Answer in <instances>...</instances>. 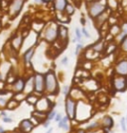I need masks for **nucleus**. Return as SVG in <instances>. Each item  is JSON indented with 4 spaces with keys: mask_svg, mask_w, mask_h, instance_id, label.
I'll return each instance as SVG.
<instances>
[{
    "mask_svg": "<svg viewBox=\"0 0 127 133\" xmlns=\"http://www.w3.org/2000/svg\"><path fill=\"white\" fill-rule=\"evenodd\" d=\"M1 79H2V75H1V73H0V82H1Z\"/></svg>",
    "mask_w": 127,
    "mask_h": 133,
    "instance_id": "nucleus-49",
    "label": "nucleus"
},
{
    "mask_svg": "<svg viewBox=\"0 0 127 133\" xmlns=\"http://www.w3.org/2000/svg\"><path fill=\"white\" fill-rule=\"evenodd\" d=\"M120 123H121V127H122V129H123V131L126 132V130H127L126 129V125H127V124H126V119L125 118H122Z\"/></svg>",
    "mask_w": 127,
    "mask_h": 133,
    "instance_id": "nucleus-26",
    "label": "nucleus"
},
{
    "mask_svg": "<svg viewBox=\"0 0 127 133\" xmlns=\"http://www.w3.org/2000/svg\"><path fill=\"white\" fill-rule=\"evenodd\" d=\"M74 12H75V6L71 3H67V5L66 9H65V13L67 16H70L71 14H74Z\"/></svg>",
    "mask_w": 127,
    "mask_h": 133,
    "instance_id": "nucleus-20",
    "label": "nucleus"
},
{
    "mask_svg": "<svg viewBox=\"0 0 127 133\" xmlns=\"http://www.w3.org/2000/svg\"><path fill=\"white\" fill-rule=\"evenodd\" d=\"M107 18H108V12H107V10H105L103 13H101L100 15H98L97 17L94 19L95 20V24L98 27H100L102 24L106 21L107 20Z\"/></svg>",
    "mask_w": 127,
    "mask_h": 133,
    "instance_id": "nucleus-15",
    "label": "nucleus"
},
{
    "mask_svg": "<svg viewBox=\"0 0 127 133\" xmlns=\"http://www.w3.org/2000/svg\"><path fill=\"white\" fill-rule=\"evenodd\" d=\"M80 22H82V25H84V24H86V20H84V18H82V19H80Z\"/></svg>",
    "mask_w": 127,
    "mask_h": 133,
    "instance_id": "nucleus-41",
    "label": "nucleus"
},
{
    "mask_svg": "<svg viewBox=\"0 0 127 133\" xmlns=\"http://www.w3.org/2000/svg\"><path fill=\"white\" fill-rule=\"evenodd\" d=\"M24 3L25 0H12L9 4V8H8L9 9V15L11 17H15L20 13Z\"/></svg>",
    "mask_w": 127,
    "mask_h": 133,
    "instance_id": "nucleus-4",
    "label": "nucleus"
},
{
    "mask_svg": "<svg viewBox=\"0 0 127 133\" xmlns=\"http://www.w3.org/2000/svg\"><path fill=\"white\" fill-rule=\"evenodd\" d=\"M18 101L16 100V99H12V100H10L9 102H8V105H7V108L8 109H14V108H16L17 106H18Z\"/></svg>",
    "mask_w": 127,
    "mask_h": 133,
    "instance_id": "nucleus-23",
    "label": "nucleus"
},
{
    "mask_svg": "<svg viewBox=\"0 0 127 133\" xmlns=\"http://www.w3.org/2000/svg\"><path fill=\"white\" fill-rule=\"evenodd\" d=\"M33 126L34 125L32 124V122L30 121V120H27V119L22 120V122L20 123V129L22 130V132H24V133L30 132L32 130Z\"/></svg>",
    "mask_w": 127,
    "mask_h": 133,
    "instance_id": "nucleus-14",
    "label": "nucleus"
},
{
    "mask_svg": "<svg viewBox=\"0 0 127 133\" xmlns=\"http://www.w3.org/2000/svg\"><path fill=\"white\" fill-rule=\"evenodd\" d=\"M61 119H62V116H61V114L57 113V114H56V116H55V120H56L57 122H59V121H60Z\"/></svg>",
    "mask_w": 127,
    "mask_h": 133,
    "instance_id": "nucleus-34",
    "label": "nucleus"
},
{
    "mask_svg": "<svg viewBox=\"0 0 127 133\" xmlns=\"http://www.w3.org/2000/svg\"><path fill=\"white\" fill-rule=\"evenodd\" d=\"M115 71L118 75L120 76H126L127 75V60H121L120 62H118Z\"/></svg>",
    "mask_w": 127,
    "mask_h": 133,
    "instance_id": "nucleus-9",
    "label": "nucleus"
},
{
    "mask_svg": "<svg viewBox=\"0 0 127 133\" xmlns=\"http://www.w3.org/2000/svg\"><path fill=\"white\" fill-rule=\"evenodd\" d=\"M102 124H103V125H104L105 127H107V128H110V127L112 126V124H113V121H112L111 117H109V116H105V117L103 118Z\"/></svg>",
    "mask_w": 127,
    "mask_h": 133,
    "instance_id": "nucleus-21",
    "label": "nucleus"
},
{
    "mask_svg": "<svg viewBox=\"0 0 127 133\" xmlns=\"http://www.w3.org/2000/svg\"><path fill=\"white\" fill-rule=\"evenodd\" d=\"M123 31L127 33V24H126V25H125V27H124V29H123Z\"/></svg>",
    "mask_w": 127,
    "mask_h": 133,
    "instance_id": "nucleus-44",
    "label": "nucleus"
},
{
    "mask_svg": "<svg viewBox=\"0 0 127 133\" xmlns=\"http://www.w3.org/2000/svg\"><path fill=\"white\" fill-rule=\"evenodd\" d=\"M45 90L50 94H55L58 91V81L54 71H48L45 74Z\"/></svg>",
    "mask_w": 127,
    "mask_h": 133,
    "instance_id": "nucleus-2",
    "label": "nucleus"
},
{
    "mask_svg": "<svg viewBox=\"0 0 127 133\" xmlns=\"http://www.w3.org/2000/svg\"><path fill=\"white\" fill-rule=\"evenodd\" d=\"M113 86L117 91H123L127 87V79L124 76L114 78L113 79Z\"/></svg>",
    "mask_w": 127,
    "mask_h": 133,
    "instance_id": "nucleus-7",
    "label": "nucleus"
},
{
    "mask_svg": "<svg viewBox=\"0 0 127 133\" xmlns=\"http://www.w3.org/2000/svg\"><path fill=\"white\" fill-rule=\"evenodd\" d=\"M62 128H64L65 130H69V125H67V123H66V124H64L63 125V127Z\"/></svg>",
    "mask_w": 127,
    "mask_h": 133,
    "instance_id": "nucleus-38",
    "label": "nucleus"
},
{
    "mask_svg": "<svg viewBox=\"0 0 127 133\" xmlns=\"http://www.w3.org/2000/svg\"><path fill=\"white\" fill-rule=\"evenodd\" d=\"M121 48H122V50L123 51L127 52V36L121 41Z\"/></svg>",
    "mask_w": 127,
    "mask_h": 133,
    "instance_id": "nucleus-25",
    "label": "nucleus"
},
{
    "mask_svg": "<svg viewBox=\"0 0 127 133\" xmlns=\"http://www.w3.org/2000/svg\"><path fill=\"white\" fill-rule=\"evenodd\" d=\"M53 3H54V8L56 9L57 12L64 13L69 2H67V0H53Z\"/></svg>",
    "mask_w": 127,
    "mask_h": 133,
    "instance_id": "nucleus-10",
    "label": "nucleus"
},
{
    "mask_svg": "<svg viewBox=\"0 0 127 133\" xmlns=\"http://www.w3.org/2000/svg\"><path fill=\"white\" fill-rule=\"evenodd\" d=\"M34 90L38 93H43L45 91V75L36 73L34 76Z\"/></svg>",
    "mask_w": 127,
    "mask_h": 133,
    "instance_id": "nucleus-5",
    "label": "nucleus"
},
{
    "mask_svg": "<svg viewBox=\"0 0 127 133\" xmlns=\"http://www.w3.org/2000/svg\"><path fill=\"white\" fill-rule=\"evenodd\" d=\"M0 29H1V21H0Z\"/></svg>",
    "mask_w": 127,
    "mask_h": 133,
    "instance_id": "nucleus-51",
    "label": "nucleus"
},
{
    "mask_svg": "<svg viewBox=\"0 0 127 133\" xmlns=\"http://www.w3.org/2000/svg\"><path fill=\"white\" fill-rule=\"evenodd\" d=\"M32 90H34V77H30L29 80L25 82V87L24 90L26 93H30Z\"/></svg>",
    "mask_w": 127,
    "mask_h": 133,
    "instance_id": "nucleus-17",
    "label": "nucleus"
},
{
    "mask_svg": "<svg viewBox=\"0 0 127 133\" xmlns=\"http://www.w3.org/2000/svg\"><path fill=\"white\" fill-rule=\"evenodd\" d=\"M52 131H53V129H52V128H51V129H50L48 132H46V133H52Z\"/></svg>",
    "mask_w": 127,
    "mask_h": 133,
    "instance_id": "nucleus-47",
    "label": "nucleus"
},
{
    "mask_svg": "<svg viewBox=\"0 0 127 133\" xmlns=\"http://www.w3.org/2000/svg\"><path fill=\"white\" fill-rule=\"evenodd\" d=\"M107 9V0H91L87 3L88 14L91 18L95 19L97 16Z\"/></svg>",
    "mask_w": 127,
    "mask_h": 133,
    "instance_id": "nucleus-1",
    "label": "nucleus"
},
{
    "mask_svg": "<svg viewBox=\"0 0 127 133\" xmlns=\"http://www.w3.org/2000/svg\"><path fill=\"white\" fill-rule=\"evenodd\" d=\"M0 133H5V130L3 129V127L0 126Z\"/></svg>",
    "mask_w": 127,
    "mask_h": 133,
    "instance_id": "nucleus-42",
    "label": "nucleus"
},
{
    "mask_svg": "<svg viewBox=\"0 0 127 133\" xmlns=\"http://www.w3.org/2000/svg\"><path fill=\"white\" fill-rule=\"evenodd\" d=\"M36 107H37V109L39 110V111H42V112H45V111H48L50 109V107H51V103L49 101V99L47 98H41L38 100V102L36 103Z\"/></svg>",
    "mask_w": 127,
    "mask_h": 133,
    "instance_id": "nucleus-8",
    "label": "nucleus"
},
{
    "mask_svg": "<svg viewBox=\"0 0 127 133\" xmlns=\"http://www.w3.org/2000/svg\"><path fill=\"white\" fill-rule=\"evenodd\" d=\"M34 55V48L33 47H30L29 49H27L26 51L24 52L23 54V60L26 64H29L32 60V57Z\"/></svg>",
    "mask_w": 127,
    "mask_h": 133,
    "instance_id": "nucleus-16",
    "label": "nucleus"
},
{
    "mask_svg": "<svg viewBox=\"0 0 127 133\" xmlns=\"http://www.w3.org/2000/svg\"><path fill=\"white\" fill-rule=\"evenodd\" d=\"M25 82H26V81H24L23 79H21V78L15 80L14 83H13V90L15 91L16 93L23 92L24 87H25Z\"/></svg>",
    "mask_w": 127,
    "mask_h": 133,
    "instance_id": "nucleus-13",
    "label": "nucleus"
},
{
    "mask_svg": "<svg viewBox=\"0 0 127 133\" xmlns=\"http://www.w3.org/2000/svg\"><path fill=\"white\" fill-rule=\"evenodd\" d=\"M97 125H98V124H97L96 122H94V123H92V124H90V126H88L87 128H88V129H91V128H94V127H96Z\"/></svg>",
    "mask_w": 127,
    "mask_h": 133,
    "instance_id": "nucleus-37",
    "label": "nucleus"
},
{
    "mask_svg": "<svg viewBox=\"0 0 127 133\" xmlns=\"http://www.w3.org/2000/svg\"><path fill=\"white\" fill-rule=\"evenodd\" d=\"M12 133H19V132H18V131H13Z\"/></svg>",
    "mask_w": 127,
    "mask_h": 133,
    "instance_id": "nucleus-50",
    "label": "nucleus"
},
{
    "mask_svg": "<svg viewBox=\"0 0 127 133\" xmlns=\"http://www.w3.org/2000/svg\"><path fill=\"white\" fill-rule=\"evenodd\" d=\"M126 124H127V118H126Z\"/></svg>",
    "mask_w": 127,
    "mask_h": 133,
    "instance_id": "nucleus-53",
    "label": "nucleus"
},
{
    "mask_svg": "<svg viewBox=\"0 0 127 133\" xmlns=\"http://www.w3.org/2000/svg\"><path fill=\"white\" fill-rule=\"evenodd\" d=\"M56 114H57L56 111H51L50 113H48V120H52L53 118H55Z\"/></svg>",
    "mask_w": 127,
    "mask_h": 133,
    "instance_id": "nucleus-28",
    "label": "nucleus"
},
{
    "mask_svg": "<svg viewBox=\"0 0 127 133\" xmlns=\"http://www.w3.org/2000/svg\"><path fill=\"white\" fill-rule=\"evenodd\" d=\"M69 90H70L69 86H64V89H63V93H64V95H65V96H67V95L69 94Z\"/></svg>",
    "mask_w": 127,
    "mask_h": 133,
    "instance_id": "nucleus-31",
    "label": "nucleus"
},
{
    "mask_svg": "<svg viewBox=\"0 0 127 133\" xmlns=\"http://www.w3.org/2000/svg\"><path fill=\"white\" fill-rule=\"evenodd\" d=\"M80 49H82V44H80V43H78V44H77V47H75V55H78V52L80 51Z\"/></svg>",
    "mask_w": 127,
    "mask_h": 133,
    "instance_id": "nucleus-30",
    "label": "nucleus"
},
{
    "mask_svg": "<svg viewBox=\"0 0 127 133\" xmlns=\"http://www.w3.org/2000/svg\"><path fill=\"white\" fill-rule=\"evenodd\" d=\"M23 97H24V94H23L22 92H19V93H16L14 99H16V100L19 102V101L21 100V99H23Z\"/></svg>",
    "mask_w": 127,
    "mask_h": 133,
    "instance_id": "nucleus-27",
    "label": "nucleus"
},
{
    "mask_svg": "<svg viewBox=\"0 0 127 133\" xmlns=\"http://www.w3.org/2000/svg\"><path fill=\"white\" fill-rule=\"evenodd\" d=\"M58 39L63 42L65 41L67 42V28L65 26H59V30H58Z\"/></svg>",
    "mask_w": 127,
    "mask_h": 133,
    "instance_id": "nucleus-12",
    "label": "nucleus"
},
{
    "mask_svg": "<svg viewBox=\"0 0 127 133\" xmlns=\"http://www.w3.org/2000/svg\"><path fill=\"white\" fill-rule=\"evenodd\" d=\"M49 126H50V121H46V122L44 123V127L47 128V127H49Z\"/></svg>",
    "mask_w": 127,
    "mask_h": 133,
    "instance_id": "nucleus-39",
    "label": "nucleus"
},
{
    "mask_svg": "<svg viewBox=\"0 0 127 133\" xmlns=\"http://www.w3.org/2000/svg\"><path fill=\"white\" fill-rule=\"evenodd\" d=\"M3 121H4V122H7V123H11V122H12V118L5 116V117L3 118Z\"/></svg>",
    "mask_w": 127,
    "mask_h": 133,
    "instance_id": "nucleus-33",
    "label": "nucleus"
},
{
    "mask_svg": "<svg viewBox=\"0 0 127 133\" xmlns=\"http://www.w3.org/2000/svg\"><path fill=\"white\" fill-rule=\"evenodd\" d=\"M36 3H42V0H34Z\"/></svg>",
    "mask_w": 127,
    "mask_h": 133,
    "instance_id": "nucleus-45",
    "label": "nucleus"
},
{
    "mask_svg": "<svg viewBox=\"0 0 127 133\" xmlns=\"http://www.w3.org/2000/svg\"><path fill=\"white\" fill-rule=\"evenodd\" d=\"M104 48V42L103 41H98V42H96L93 46H92V50L95 51V52H100L102 51Z\"/></svg>",
    "mask_w": 127,
    "mask_h": 133,
    "instance_id": "nucleus-18",
    "label": "nucleus"
},
{
    "mask_svg": "<svg viewBox=\"0 0 127 133\" xmlns=\"http://www.w3.org/2000/svg\"><path fill=\"white\" fill-rule=\"evenodd\" d=\"M75 108H77V104L74 99L71 98H67L66 100V111L67 114V117L71 119H74L75 116Z\"/></svg>",
    "mask_w": 127,
    "mask_h": 133,
    "instance_id": "nucleus-6",
    "label": "nucleus"
},
{
    "mask_svg": "<svg viewBox=\"0 0 127 133\" xmlns=\"http://www.w3.org/2000/svg\"><path fill=\"white\" fill-rule=\"evenodd\" d=\"M82 35H83V36H86V38H90V34L88 33V31L86 30V28H82Z\"/></svg>",
    "mask_w": 127,
    "mask_h": 133,
    "instance_id": "nucleus-29",
    "label": "nucleus"
},
{
    "mask_svg": "<svg viewBox=\"0 0 127 133\" xmlns=\"http://www.w3.org/2000/svg\"><path fill=\"white\" fill-rule=\"evenodd\" d=\"M120 31H121V28L118 26V25H116V24H113V25H111V27H110V34H112V35H118L120 33Z\"/></svg>",
    "mask_w": 127,
    "mask_h": 133,
    "instance_id": "nucleus-19",
    "label": "nucleus"
},
{
    "mask_svg": "<svg viewBox=\"0 0 127 133\" xmlns=\"http://www.w3.org/2000/svg\"><path fill=\"white\" fill-rule=\"evenodd\" d=\"M62 64H64V65H67V57H64L63 59H62Z\"/></svg>",
    "mask_w": 127,
    "mask_h": 133,
    "instance_id": "nucleus-36",
    "label": "nucleus"
},
{
    "mask_svg": "<svg viewBox=\"0 0 127 133\" xmlns=\"http://www.w3.org/2000/svg\"><path fill=\"white\" fill-rule=\"evenodd\" d=\"M6 99H4L2 97H0V106H5L6 105Z\"/></svg>",
    "mask_w": 127,
    "mask_h": 133,
    "instance_id": "nucleus-32",
    "label": "nucleus"
},
{
    "mask_svg": "<svg viewBox=\"0 0 127 133\" xmlns=\"http://www.w3.org/2000/svg\"><path fill=\"white\" fill-rule=\"evenodd\" d=\"M80 1H82V0H74V2L77 4V5H78V4L80 3Z\"/></svg>",
    "mask_w": 127,
    "mask_h": 133,
    "instance_id": "nucleus-40",
    "label": "nucleus"
},
{
    "mask_svg": "<svg viewBox=\"0 0 127 133\" xmlns=\"http://www.w3.org/2000/svg\"><path fill=\"white\" fill-rule=\"evenodd\" d=\"M75 37H77L78 41H80V40H82V30H80V29H79L78 27H77V28H75Z\"/></svg>",
    "mask_w": 127,
    "mask_h": 133,
    "instance_id": "nucleus-24",
    "label": "nucleus"
},
{
    "mask_svg": "<svg viewBox=\"0 0 127 133\" xmlns=\"http://www.w3.org/2000/svg\"><path fill=\"white\" fill-rule=\"evenodd\" d=\"M115 48H116V46H115V45H111V46H109V47H108V49H109V50L107 51V53H110V52H112V51H113Z\"/></svg>",
    "mask_w": 127,
    "mask_h": 133,
    "instance_id": "nucleus-35",
    "label": "nucleus"
},
{
    "mask_svg": "<svg viewBox=\"0 0 127 133\" xmlns=\"http://www.w3.org/2000/svg\"><path fill=\"white\" fill-rule=\"evenodd\" d=\"M88 133H97V132H88Z\"/></svg>",
    "mask_w": 127,
    "mask_h": 133,
    "instance_id": "nucleus-52",
    "label": "nucleus"
},
{
    "mask_svg": "<svg viewBox=\"0 0 127 133\" xmlns=\"http://www.w3.org/2000/svg\"><path fill=\"white\" fill-rule=\"evenodd\" d=\"M23 44V35L22 34H16L11 41V45L14 50H19L20 47Z\"/></svg>",
    "mask_w": 127,
    "mask_h": 133,
    "instance_id": "nucleus-11",
    "label": "nucleus"
},
{
    "mask_svg": "<svg viewBox=\"0 0 127 133\" xmlns=\"http://www.w3.org/2000/svg\"><path fill=\"white\" fill-rule=\"evenodd\" d=\"M38 100H39V98H38L37 96H35V95H29V96L27 97V102L30 103V104H36V103L38 102Z\"/></svg>",
    "mask_w": 127,
    "mask_h": 133,
    "instance_id": "nucleus-22",
    "label": "nucleus"
},
{
    "mask_svg": "<svg viewBox=\"0 0 127 133\" xmlns=\"http://www.w3.org/2000/svg\"><path fill=\"white\" fill-rule=\"evenodd\" d=\"M77 133H84V131H82V130H79V131H78Z\"/></svg>",
    "mask_w": 127,
    "mask_h": 133,
    "instance_id": "nucleus-48",
    "label": "nucleus"
},
{
    "mask_svg": "<svg viewBox=\"0 0 127 133\" xmlns=\"http://www.w3.org/2000/svg\"><path fill=\"white\" fill-rule=\"evenodd\" d=\"M58 30L59 27L55 23H51L48 26H46L44 30V38L47 42L52 43L55 40L58 39Z\"/></svg>",
    "mask_w": 127,
    "mask_h": 133,
    "instance_id": "nucleus-3",
    "label": "nucleus"
},
{
    "mask_svg": "<svg viewBox=\"0 0 127 133\" xmlns=\"http://www.w3.org/2000/svg\"><path fill=\"white\" fill-rule=\"evenodd\" d=\"M1 115H2V116H4V117H5V116H7L5 112H1Z\"/></svg>",
    "mask_w": 127,
    "mask_h": 133,
    "instance_id": "nucleus-46",
    "label": "nucleus"
},
{
    "mask_svg": "<svg viewBox=\"0 0 127 133\" xmlns=\"http://www.w3.org/2000/svg\"><path fill=\"white\" fill-rule=\"evenodd\" d=\"M51 1H52V0H42V2H43V3H49Z\"/></svg>",
    "mask_w": 127,
    "mask_h": 133,
    "instance_id": "nucleus-43",
    "label": "nucleus"
}]
</instances>
